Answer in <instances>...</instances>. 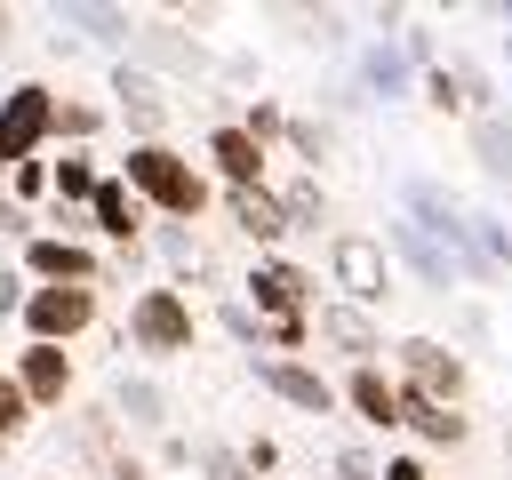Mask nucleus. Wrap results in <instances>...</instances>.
Listing matches in <instances>:
<instances>
[{"mask_svg": "<svg viewBox=\"0 0 512 480\" xmlns=\"http://www.w3.org/2000/svg\"><path fill=\"white\" fill-rule=\"evenodd\" d=\"M328 288H336L344 304L376 312V304L392 296V256H384V240H376V232H328Z\"/></svg>", "mask_w": 512, "mask_h": 480, "instance_id": "nucleus-8", "label": "nucleus"}, {"mask_svg": "<svg viewBox=\"0 0 512 480\" xmlns=\"http://www.w3.org/2000/svg\"><path fill=\"white\" fill-rule=\"evenodd\" d=\"M352 96L360 104H408L416 96V64H408L400 32H368L352 48Z\"/></svg>", "mask_w": 512, "mask_h": 480, "instance_id": "nucleus-11", "label": "nucleus"}, {"mask_svg": "<svg viewBox=\"0 0 512 480\" xmlns=\"http://www.w3.org/2000/svg\"><path fill=\"white\" fill-rule=\"evenodd\" d=\"M504 80H512V40H504Z\"/></svg>", "mask_w": 512, "mask_h": 480, "instance_id": "nucleus-42", "label": "nucleus"}, {"mask_svg": "<svg viewBox=\"0 0 512 480\" xmlns=\"http://www.w3.org/2000/svg\"><path fill=\"white\" fill-rule=\"evenodd\" d=\"M200 168H208V184H224V192H256V184H272V152H264L240 120H216V128L200 136Z\"/></svg>", "mask_w": 512, "mask_h": 480, "instance_id": "nucleus-12", "label": "nucleus"}, {"mask_svg": "<svg viewBox=\"0 0 512 480\" xmlns=\"http://www.w3.org/2000/svg\"><path fill=\"white\" fill-rule=\"evenodd\" d=\"M8 376L24 384V400H32L40 416L72 408V384H80V368H72L64 344H16V352H8Z\"/></svg>", "mask_w": 512, "mask_h": 480, "instance_id": "nucleus-14", "label": "nucleus"}, {"mask_svg": "<svg viewBox=\"0 0 512 480\" xmlns=\"http://www.w3.org/2000/svg\"><path fill=\"white\" fill-rule=\"evenodd\" d=\"M488 16H496V24H504V40H512V0H496V8H488Z\"/></svg>", "mask_w": 512, "mask_h": 480, "instance_id": "nucleus-40", "label": "nucleus"}, {"mask_svg": "<svg viewBox=\"0 0 512 480\" xmlns=\"http://www.w3.org/2000/svg\"><path fill=\"white\" fill-rule=\"evenodd\" d=\"M104 184V160L96 152H56L48 160V208H88Z\"/></svg>", "mask_w": 512, "mask_h": 480, "instance_id": "nucleus-22", "label": "nucleus"}, {"mask_svg": "<svg viewBox=\"0 0 512 480\" xmlns=\"http://www.w3.org/2000/svg\"><path fill=\"white\" fill-rule=\"evenodd\" d=\"M104 320V288H32L24 296V344H80Z\"/></svg>", "mask_w": 512, "mask_h": 480, "instance_id": "nucleus-10", "label": "nucleus"}, {"mask_svg": "<svg viewBox=\"0 0 512 480\" xmlns=\"http://www.w3.org/2000/svg\"><path fill=\"white\" fill-rule=\"evenodd\" d=\"M16 264H24L32 288H104V272H112V256H104L96 240H80V232H48V224L24 240Z\"/></svg>", "mask_w": 512, "mask_h": 480, "instance_id": "nucleus-6", "label": "nucleus"}, {"mask_svg": "<svg viewBox=\"0 0 512 480\" xmlns=\"http://www.w3.org/2000/svg\"><path fill=\"white\" fill-rule=\"evenodd\" d=\"M48 128H56V88L48 80H8L0 88V168H24L48 152Z\"/></svg>", "mask_w": 512, "mask_h": 480, "instance_id": "nucleus-9", "label": "nucleus"}, {"mask_svg": "<svg viewBox=\"0 0 512 480\" xmlns=\"http://www.w3.org/2000/svg\"><path fill=\"white\" fill-rule=\"evenodd\" d=\"M504 456H512V424H504Z\"/></svg>", "mask_w": 512, "mask_h": 480, "instance_id": "nucleus-43", "label": "nucleus"}, {"mask_svg": "<svg viewBox=\"0 0 512 480\" xmlns=\"http://www.w3.org/2000/svg\"><path fill=\"white\" fill-rule=\"evenodd\" d=\"M216 328H224V336H232V344H248V360H256V352H264V320H256V312H248V304H240V296H224V304H216Z\"/></svg>", "mask_w": 512, "mask_h": 480, "instance_id": "nucleus-32", "label": "nucleus"}, {"mask_svg": "<svg viewBox=\"0 0 512 480\" xmlns=\"http://www.w3.org/2000/svg\"><path fill=\"white\" fill-rule=\"evenodd\" d=\"M88 240H104L112 256H136V248L152 240V208L128 192L120 168H104V184H96V200H88Z\"/></svg>", "mask_w": 512, "mask_h": 480, "instance_id": "nucleus-13", "label": "nucleus"}, {"mask_svg": "<svg viewBox=\"0 0 512 480\" xmlns=\"http://www.w3.org/2000/svg\"><path fill=\"white\" fill-rule=\"evenodd\" d=\"M240 304H248L264 328L312 320V304H320V272H312V264H296L288 248H280V256H256V264H248V280H240Z\"/></svg>", "mask_w": 512, "mask_h": 480, "instance_id": "nucleus-4", "label": "nucleus"}, {"mask_svg": "<svg viewBox=\"0 0 512 480\" xmlns=\"http://www.w3.org/2000/svg\"><path fill=\"white\" fill-rule=\"evenodd\" d=\"M312 336H320L328 352H344L352 368H376V352H392L384 328H376V312H360V304H344V296H320V304H312Z\"/></svg>", "mask_w": 512, "mask_h": 480, "instance_id": "nucleus-16", "label": "nucleus"}, {"mask_svg": "<svg viewBox=\"0 0 512 480\" xmlns=\"http://www.w3.org/2000/svg\"><path fill=\"white\" fill-rule=\"evenodd\" d=\"M0 376H8V368H0Z\"/></svg>", "mask_w": 512, "mask_h": 480, "instance_id": "nucleus-45", "label": "nucleus"}, {"mask_svg": "<svg viewBox=\"0 0 512 480\" xmlns=\"http://www.w3.org/2000/svg\"><path fill=\"white\" fill-rule=\"evenodd\" d=\"M400 216H408L416 232H432V240L456 256V272H464V280H496V272L480 264V248H472V208H464L440 176H400Z\"/></svg>", "mask_w": 512, "mask_h": 480, "instance_id": "nucleus-3", "label": "nucleus"}, {"mask_svg": "<svg viewBox=\"0 0 512 480\" xmlns=\"http://www.w3.org/2000/svg\"><path fill=\"white\" fill-rule=\"evenodd\" d=\"M40 480H72V472H40Z\"/></svg>", "mask_w": 512, "mask_h": 480, "instance_id": "nucleus-44", "label": "nucleus"}, {"mask_svg": "<svg viewBox=\"0 0 512 480\" xmlns=\"http://www.w3.org/2000/svg\"><path fill=\"white\" fill-rule=\"evenodd\" d=\"M40 224H32V208H16L8 192H0V240H32Z\"/></svg>", "mask_w": 512, "mask_h": 480, "instance_id": "nucleus-38", "label": "nucleus"}, {"mask_svg": "<svg viewBox=\"0 0 512 480\" xmlns=\"http://www.w3.org/2000/svg\"><path fill=\"white\" fill-rule=\"evenodd\" d=\"M224 216H232V232H240L256 256H280V240H288V208H280L272 184H256V192H224Z\"/></svg>", "mask_w": 512, "mask_h": 480, "instance_id": "nucleus-19", "label": "nucleus"}, {"mask_svg": "<svg viewBox=\"0 0 512 480\" xmlns=\"http://www.w3.org/2000/svg\"><path fill=\"white\" fill-rule=\"evenodd\" d=\"M192 472H200V480H256V472L240 464V448H224V440H192Z\"/></svg>", "mask_w": 512, "mask_h": 480, "instance_id": "nucleus-31", "label": "nucleus"}, {"mask_svg": "<svg viewBox=\"0 0 512 480\" xmlns=\"http://www.w3.org/2000/svg\"><path fill=\"white\" fill-rule=\"evenodd\" d=\"M256 384L296 408V416H336V384L320 376V360H288V352H256Z\"/></svg>", "mask_w": 512, "mask_h": 480, "instance_id": "nucleus-15", "label": "nucleus"}, {"mask_svg": "<svg viewBox=\"0 0 512 480\" xmlns=\"http://www.w3.org/2000/svg\"><path fill=\"white\" fill-rule=\"evenodd\" d=\"M56 24H72V32L104 40V48H128V40H136V16H128V8H88V0H72V8H56Z\"/></svg>", "mask_w": 512, "mask_h": 480, "instance_id": "nucleus-26", "label": "nucleus"}, {"mask_svg": "<svg viewBox=\"0 0 512 480\" xmlns=\"http://www.w3.org/2000/svg\"><path fill=\"white\" fill-rule=\"evenodd\" d=\"M152 248H160V264L176 272V288H184V280H216V256L192 240V224H152Z\"/></svg>", "mask_w": 512, "mask_h": 480, "instance_id": "nucleus-24", "label": "nucleus"}, {"mask_svg": "<svg viewBox=\"0 0 512 480\" xmlns=\"http://www.w3.org/2000/svg\"><path fill=\"white\" fill-rule=\"evenodd\" d=\"M112 416H120V432H128V424H136V432H168L176 408H168V392H160L152 376H120V384H112Z\"/></svg>", "mask_w": 512, "mask_h": 480, "instance_id": "nucleus-23", "label": "nucleus"}, {"mask_svg": "<svg viewBox=\"0 0 512 480\" xmlns=\"http://www.w3.org/2000/svg\"><path fill=\"white\" fill-rule=\"evenodd\" d=\"M240 464H248L256 480H272V472H280V440H272V432H248V440H240Z\"/></svg>", "mask_w": 512, "mask_h": 480, "instance_id": "nucleus-34", "label": "nucleus"}, {"mask_svg": "<svg viewBox=\"0 0 512 480\" xmlns=\"http://www.w3.org/2000/svg\"><path fill=\"white\" fill-rule=\"evenodd\" d=\"M472 152H480V168H488L496 184H512V112H504V104L472 120Z\"/></svg>", "mask_w": 512, "mask_h": 480, "instance_id": "nucleus-28", "label": "nucleus"}, {"mask_svg": "<svg viewBox=\"0 0 512 480\" xmlns=\"http://www.w3.org/2000/svg\"><path fill=\"white\" fill-rule=\"evenodd\" d=\"M32 416H40V408L24 400V384H16V376H0V448H16V440L32 432Z\"/></svg>", "mask_w": 512, "mask_h": 480, "instance_id": "nucleus-30", "label": "nucleus"}, {"mask_svg": "<svg viewBox=\"0 0 512 480\" xmlns=\"http://www.w3.org/2000/svg\"><path fill=\"white\" fill-rule=\"evenodd\" d=\"M112 120H128V144H168V128H176V88L160 80V72H144V64H112Z\"/></svg>", "mask_w": 512, "mask_h": 480, "instance_id": "nucleus-7", "label": "nucleus"}, {"mask_svg": "<svg viewBox=\"0 0 512 480\" xmlns=\"http://www.w3.org/2000/svg\"><path fill=\"white\" fill-rule=\"evenodd\" d=\"M8 40H16V8H0V48H8Z\"/></svg>", "mask_w": 512, "mask_h": 480, "instance_id": "nucleus-41", "label": "nucleus"}, {"mask_svg": "<svg viewBox=\"0 0 512 480\" xmlns=\"http://www.w3.org/2000/svg\"><path fill=\"white\" fill-rule=\"evenodd\" d=\"M376 480H440V472H432V456H424V448H392Z\"/></svg>", "mask_w": 512, "mask_h": 480, "instance_id": "nucleus-35", "label": "nucleus"}, {"mask_svg": "<svg viewBox=\"0 0 512 480\" xmlns=\"http://www.w3.org/2000/svg\"><path fill=\"white\" fill-rule=\"evenodd\" d=\"M376 472H384V456H368L360 440H344V448H336V480H376Z\"/></svg>", "mask_w": 512, "mask_h": 480, "instance_id": "nucleus-36", "label": "nucleus"}, {"mask_svg": "<svg viewBox=\"0 0 512 480\" xmlns=\"http://www.w3.org/2000/svg\"><path fill=\"white\" fill-rule=\"evenodd\" d=\"M96 480H152V464H144V456H136V448H120V456H112V464H104V472H96Z\"/></svg>", "mask_w": 512, "mask_h": 480, "instance_id": "nucleus-39", "label": "nucleus"}, {"mask_svg": "<svg viewBox=\"0 0 512 480\" xmlns=\"http://www.w3.org/2000/svg\"><path fill=\"white\" fill-rule=\"evenodd\" d=\"M120 176L152 208V224H200L216 208V184H208V168L184 144H128L120 152Z\"/></svg>", "mask_w": 512, "mask_h": 480, "instance_id": "nucleus-1", "label": "nucleus"}, {"mask_svg": "<svg viewBox=\"0 0 512 480\" xmlns=\"http://www.w3.org/2000/svg\"><path fill=\"white\" fill-rule=\"evenodd\" d=\"M128 352H144V360L200 352V312H192V296L176 280H152V288L128 296Z\"/></svg>", "mask_w": 512, "mask_h": 480, "instance_id": "nucleus-2", "label": "nucleus"}, {"mask_svg": "<svg viewBox=\"0 0 512 480\" xmlns=\"http://www.w3.org/2000/svg\"><path fill=\"white\" fill-rule=\"evenodd\" d=\"M24 296H32L24 264H0V320H24Z\"/></svg>", "mask_w": 512, "mask_h": 480, "instance_id": "nucleus-37", "label": "nucleus"}, {"mask_svg": "<svg viewBox=\"0 0 512 480\" xmlns=\"http://www.w3.org/2000/svg\"><path fill=\"white\" fill-rule=\"evenodd\" d=\"M336 408H352L360 432H400V384H392V368H384V360H376V368H352V376L336 384Z\"/></svg>", "mask_w": 512, "mask_h": 480, "instance_id": "nucleus-17", "label": "nucleus"}, {"mask_svg": "<svg viewBox=\"0 0 512 480\" xmlns=\"http://www.w3.org/2000/svg\"><path fill=\"white\" fill-rule=\"evenodd\" d=\"M296 160H304V176H320L328 160H336V120H312V112H288V136H280Z\"/></svg>", "mask_w": 512, "mask_h": 480, "instance_id": "nucleus-27", "label": "nucleus"}, {"mask_svg": "<svg viewBox=\"0 0 512 480\" xmlns=\"http://www.w3.org/2000/svg\"><path fill=\"white\" fill-rule=\"evenodd\" d=\"M384 256H400V264H408V272H416L424 288H440V296H448V288H464L456 256H448V248H440L432 232H416L408 216H392V224H384Z\"/></svg>", "mask_w": 512, "mask_h": 480, "instance_id": "nucleus-18", "label": "nucleus"}, {"mask_svg": "<svg viewBox=\"0 0 512 480\" xmlns=\"http://www.w3.org/2000/svg\"><path fill=\"white\" fill-rule=\"evenodd\" d=\"M8 200H16V208L48 200V152H40V160H24V168H8Z\"/></svg>", "mask_w": 512, "mask_h": 480, "instance_id": "nucleus-33", "label": "nucleus"}, {"mask_svg": "<svg viewBox=\"0 0 512 480\" xmlns=\"http://www.w3.org/2000/svg\"><path fill=\"white\" fill-rule=\"evenodd\" d=\"M400 432H408L416 448H464V440H472V416H464V408H440V400L400 392Z\"/></svg>", "mask_w": 512, "mask_h": 480, "instance_id": "nucleus-20", "label": "nucleus"}, {"mask_svg": "<svg viewBox=\"0 0 512 480\" xmlns=\"http://www.w3.org/2000/svg\"><path fill=\"white\" fill-rule=\"evenodd\" d=\"M240 128H248V136L272 152V144L288 136V104H280V96H248V104H240Z\"/></svg>", "mask_w": 512, "mask_h": 480, "instance_id": "nucleus-29", "label": "nucleus"}, {"mask_svg": "<svg viewBox=\"0 0 512 480\" xmlns=\"http://www.w3.org/2000/svg\"><path fill=\"white\" fill-rule=\"evenodd\" d=\"M272 192H280V208H288V232H320V224H328V184H320V176L296 168V176H280Z\"/></svg>", "mask_w": 512, "mask_h": 480, "instance_id": "nucleus-25", "label": "nucleus"}, {"mask_svg": "<svg viewBox=\"0 0 512 480\" xmlns=\"http://www.w3.org/2000/svg\"><path fill=\"white\" fill-rule=\"evenodd\" d=\"M392 384H400V392H416V400L464 408L472 368H464V352H456V344H440V336H400V344H392Z\"/></svg>", "mask_w": 512, "mask_h": 480, "instance_id": "nucleus-5", "label": "nucleus"}, {"mask_svg": "<svg viewBox=\"0 0 512 480\" xmlns=\"http://www.w3.org/2000/svg\"><path fill=\"white\" fill-rule=\"evenodd\" d=\"M104 128H112V104H96V96H56V128H48V144H56V152H96Z\"/></svg>", "mask_w": 512, "mask_h": 480, "instance_id": "nucleus-21", "label": "nucleus"}]
</instances>
